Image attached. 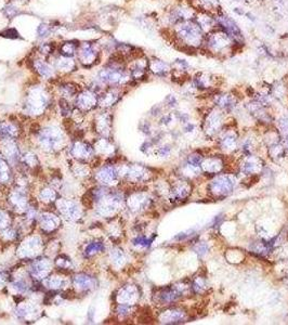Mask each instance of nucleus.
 Returning <instances> with one entry per match:
<instances>
[{"instance_id": "nucleus-16", "label": "nucleus", "mask_w": 288, "mask_h": 325, "mask_svg": "<svg viewBox=\"0 0 288 325\" xmlns=\"http://www.w3.org/2000/svg\"><path fill=\"white\" fill-rule=\"evenodd\" d=\"M53 66L56 72L69 74L73 73L77 68V62H76L75 58H68V56H63L59 54L53 59Z\"/></svg>"}, {"instance_id": "nucleus-4", "label": "nucleus", "mask_w": 288, "mask_h": 325, "mask_svg": "<svg viewBox=\"0 0 288 325\" xmlns=\"http://www.w3.org/2000/svg\"><path fill=\"white\" fill-rule=\"evenodd\" d=\"M50 100V94L42 87L35 86L25 97L24 110L29 115L39 116L49 107Z\"/></svg>"}, {"instance_id": "nucleus-17", "label": "nucleus", "mask_w": 288, "mask_h": 325, "mask_svg": "<svg viewBox=\"0 0 288 325\" xmlns=\"http://www.w3.org/2000/svg\"><path fill=\"white\" fill-rule=\"evenodd\" d=\"M149 72L159 77H164L171 73V66L162 59L152 58L149 60Z\"/></svg>"}, {"instance_id": "nucleus-45", "label": "nucleus", "mask_w": 288, "mask_h": 325, "mask_svg": "<svg viewBox=\"0 0 288 325\" xmlns=\"http://www.w3.org/2000/svg\"><path fill=\"white\" fill-rule=\"evenodd\" d=\"M21 1H27V0H21Z\"/></svg>"}, {"instance_id": "nucleus-29", "label": "nucleus", "mask_w": 288, "mask_h": 325, "mask_svg": "<svg viewBox=\"0 0 288 325\" xmlns=\"http://www.w3.org/2000/svg\"><path fill=\"white\" fill-rule=\"evenodd\" d=\"M59 91L61 93V98L64 99H70L76 98V95L79 93L78 87L72 84V82H64L59 86Z\"/></svg>"}, {"instance_id": "nucleus-3", "label": "nucleus", "mask_w": 288, "mask_h": 325, "mask_svg": "<svg viewBox=\"0 0 288 325\" xmlns=\"http://www.w3.org/2000/svg\"><path fill=\"white\" fill-rule=\"evenodd\" d=\"M236 44L225 30L216 27L205 37L203 49L216 56H228L234 52Z\"/></svg>"}, {"instance_id": "nucleus-5", "label": "nucleus", "mask_w": 288, "mask_h": 325, "mask_svg": "<svg viewBox=\"0 0 288 325\" xmlns=\"http://www.w3.org/2000/svg\"><path fill=\"white\" fill-rule=\"evenodd\" d=\"M217 27L225 30L226 33L232 38L236 46H243L245 43V37L243 35V31L241 30L240 26L238 25L231 16L226 14L225 12H218L215 15Z\"/></svg>"}, {"instance_id": "nucleus-25", "label": "nucleus", "mask_w": 288, "mask_h": 325, "mask_svg": "<svg viewBox=\"0 0 288 325\" xmlns=\"http://www.w3.org/2000/svg\"><path fill=\"white\" fill-rule=\"evenodd\" d=\"M2 142V153L3 155L7 157L9 161H15L20 156V152H18L17 145L14 143L13 139H3Z\"/></svg>"}, {"instance_id": "nucleus-42", "label": "nucleus", "mask_w": 288, "mask_h": 325, "mask_svg": "<svg viewBox=\"0 0 288 325\" xmlns=\"http://www.w3.org/2000/svg\"><path fill=\"white\" fill-rule=\"evenodd\" d=\"M111 258L113 260V263L115 265H118V266H120L121 264H123L124 260H125L124 254H123V252H121L120 250H114L111 253Z\"/></svg>"}, {"instance_id": "nucleus-18", "label": "nucleus", "mask_w": 288, "mask_h": 325, "mask_svg": "<svg viewBox=\"0 0 288 325\" xmlns=\"http://www.w3.org/2000/svg\"><path fill=\"white\" fill-rule=\"evenodd\" d=\"M70 153L77 159H88L91 158L94 154V148L85 142H75L72 146Z\"/></svg>"}, {"instance_id": "nucleus-14", "label": "nucleus", "mask_w": 288, "mask_h": 325, "mask_svg": "<svg viewBox=\"0 0 288 325\" xmlns=\"http://www.w3.org/2000/svg\"><path fill=\"white\" fill-rule=\"evenodd\" d=\"M194 20L206 35L217 27L215 14L209 13V12L197 11Z\"/></svg>"}, {"instance_id": "nucleus-30", "label": "nucleus", "mask_w": 288, "mask_h": 325, "mask_svg": "<svg viewBox=\"0 0 288 325\" xmlns=\"http://www.w3.org/2000/svg\"><path fill=\"white\" fill-rule=\"evenodd\" d=\"M17 314L23 319H35L36 316L38 315V309L35 307L34 305H29V304H25L23 306H20L17 308Z\"/></svg>"}, {"instance_id": "nucleus-20", "label": "nucleus", "mask_w": 288, "mask_h": 325, "mask_svg": "<svg viewBox=\"0 0 288 325\" xmlns=\"http://www.w3.org/2000/svg\"><path fill=\"white\" fill-rule=\"evenodd\" d=\"M39 224L43 231L52 232L60 226V218L52 213H43L39 218Z\"/></svg>"}, {"instance_id": "nucleus-8", "label": "nucleus", "mask_w": 288, "mask_h": 325, "mask_svg": "<svg viewBox=\"0 0 288 325\" xmlns=\"http://www.w3.org/2000/svg\"><path fill=\"white\" fill-rule=\"evenodd\" d=\"M75 104L77 110L82 113L90 112L95 106L99 105V95L90 89L79 91L75 98Z\"/></svg>"}, {"instance_id": "nucleus-34", "label": "nucleus", "mask_w": 288, "mask_h": 325, "mask_svg": "<svg viewBox=\"0 0 288 325\" xmlns=\"http://www.w3.org/2000/svg\"><path fill=\"white\" fill-rule=\"evenodd\" d=\"M216 103L221 108H225V110H231L234 106L233 98L230 94H218L216 99Z\"/></svg>"}, {"instance_id": "nucleus-1", "label": "nucleus", "mask_w": 288, "mask_h": 325, "mask_svg": "<svg viewBox=\"0 0 288 325\" xmlns=\"http://www.w3.org/2000/svg\"><path fill=\"white\" fill-rule=\"evenodd\" d=\"M172 38L175 42L184 50L203 49L205 37L202 28L198 26L195 20L181 21L171 27Z\"/></svg>"}, {"instance_id": "nucleus-11", "label": "nucleus", "mask_w": 288, "mask_h": 325, "mask_svg": "<svg viewBox=\"0 0 288 325\" xmlns=\"http://www.w3.org/2000/svg\"><path fill=\"white\" fill-rule=\"evenodd\" d=\"M51 268H52V265H51L49 259H36L30 266V276L36 280H44L47 277H49L51 273Z\"/></svg>"}, {"instance_id": "nucleus-26", "label": "nucleus", "mask_w": 288, "mask_h": 325, "mask_svg": "<svg viewBox=\"0 0 288 325\" xmlns=\"http://www.w3.org/2000/svg\"><path fill=\"white\" fill-rule=\"evenodd\" d=\"M77 50L78 43L73 40L64 41L57 47V52H59V54L63 56H68V58H75L76 54H77Z\"/></svg>"}, {"instance_id": "nucleus-19", "label": "nucleus", "mask_w": 288, "mask_h": 325, "mask_svg": "<svg viewBox=\"0 0 288 325\" xmlns=\"http://www.w3.org/2000/svg\"><path fill=\"white\" fill-rule=\"evenodd\" d=\"M112 117L108 113H101L95 117V129L102 137H108L111 132Z\"/></svg>"}, {"instance_id": "nucleus-35", "label": "nucleus", "mask_w": 288, "mask_h": 325, "mask_svg": "<svg viewBox=\"0 0 288 325\" xmlns=\"http://www.w3.org/2000/svg\"><path fill=\"white\" fill-rule=\"evenodd\" d=\"M103 250H104L103 243H101V242H92V243H90L85 248V256L87 257L94 256V255H97L98 253L102 252Z\"/></svg>"}, {"instance_id": "nucleus-38", "label": "nucleus", "mask_w": 288, "mask_h": 325, "mask_svg": "<svg viewBox=\"0 0 288 325\" xmlns=\"http://www.w3.org/2000/svg\"><path fill=\"white\" fill-rule=\"evenodd\" d=\"M59 107H60V111H61V114L63 116H70L73 114L74 110H73V106L72 104L69 103L68 100L67 99H64V98H61L60 101H59Z\"/></svg>"}, {"instance_id": "nucleus-39", "label": "nucleus", "mask_w": 288, "mask_h": 325, "mask_svg": "<svg viewBox=\"0 0 288 325\" xmlns=\"http://www.w3.org/2000/svg\"><path fill=\"white\" fill-rule=\"evenodd\" d=\"M55 265L57 268H61V269H65L68 270L70 268H73V263L67 256H64V255H61L56 258L55 260Z\"/></svg>"}, {"instance_id": "nucleus-27", "label": "nucleus", "mask_w": 288, "mask_h": 325, "mask_svg": "<svg viewBox=\"0 0 288 325\" xmlns=\"http://www.w3.org/2000/svg\"><path fill=\"white\" fill-rule=\"evenodd\" d=\"M215 80H216V78L211 74L200 73L195 76V78L193 79V82L197 88L207 89L214 85Z\"/></svg>"}, {"instance_id": "nucleus-7", "label": "nucleus", "mask_w": 288, "mask_h": 325, "mask_svg": "<svg viewBox=\"0 0 288 325\" xmlns=\"http://www.w3.org/2000/svg\"><path fill=\"white\" fill-rule=\"evenodd\" d=\"M38 141H39L41 149L50 152L55 151L62 146L63 135L57 127L49 126L40 130Z\"/></svg>"}, {"instance_id": "nucleus-36", "label": "nucleus", "mask_w": 288, "mask_h": 325, "mask_svg": "<svg viewBox=\"0 0 288 325\" xmlns=\"http://www.w3.org/2000/svg\"><path fill=\"white\" fill-rule=\"evenodd\" d=\"M53 33V26L49 23H41L37 28V36L40 39H46Z\"/></svg>"}, {"instance_id": "nucleus-32", "label": "nucleus", "mask_w": 288, "mask_h": 325, "mask_svg": "<svg viewBox=\"0 0 288 325\" xmlns=\"http://www.w3.org/2000/svg\"><path fill=\"white\" fill-rule=\"evenodd\" d=\"M11 180V170L8 162L3 157H0V182L8 183Z\"/></svg>"}, {"instance_id": "nucleus-9", "label": "nucleus", "mask_w": 288, "mask_h": 325, "mask_svg": "<svg viewBox=\"0 0 288 325\" xmlns=\"http://www.w3.org/2000/svg\"><path fill=\"white\" fill-rule=\"evenodd\" d=\"M31 64H33L34 71L37 73L38 76H40L43 79H52L55 77V68L53 64H51L50 62L46 60V58H36L31 61Z\"/></svg>"}, {"instance_id": "nucleus-6", "label": "nucleus", "mask_w": 288, "mask_h": 325, "mask_svg": "<svg viewBox=\"0 0 288 325\" xmlns=\"http://www.w3.org/2000/svg\"><path fill=\"white\" fill-rule=\"evenodd\" d=\"M101 44L94 41H82L78 43L77 61L84 67H92L100 59Z\"/></svg>"}, {"instance_id": "nucleus-2", "label": "nucleus", "mask_w": 288, "mask_h": 325, "mask_svg": "<svg viewBox=\"0 0 288 325\" xmlns=\"http://www.w3.org/2000/svg\"><path fill=\"white\" fill-rule=\"evenodd\" d=\"M102 67L97 74V79L104 87H120L131 79L129 71L124 65V58L118 53Z\"/></svg>"}, {"instance_id": "nucleus-43", "label": "nucleus", "mask_w": 288, "mask_h": 325, "mask_svg": "<svg viewBox=\"0 0 288 325\" xmlns=\"http://www.w3.org/2000/svg\"><path fill=\"white\" fill-rule=\"evenodd\" d=\"M10 225V218L7 213H4L3 210L0 209V230L8 228Z\"/></svg>"}, {"instance_id": "nucleus-40", "label": "nucleus", "mask_w": 288, "mask_h": 325, "mask_svg": "<svg viewBox=\"0 0 288 325\" xmlns=\"http://www.w3.org/2000/svg\"><path fill=\"white\" fill-rule=\"evenodd\" d=\"M3 13L4 15L9 17V18H13L15 17L17 14H20V9H18L15 4L13 3H9L5 5L3 8Z\"/></svg>"}, {"instance_id": "nucleus-28", "label": "nucleus", "mask_w": 288, "mask_h": 325, "mask_svg": "<svg viewBox=\"0 0 288 325\" xmlns=\"http://www.w3.org/2000/svg\"><path fill=\"white\" fill-rule=\"evenodd\" d=\"M17 127L16 125L10 122L0 123V137L2 139H14L17 137Z\"/></svg>"}, {"instance_id": "nucleus-33", "label": "nucleus", "mask_w": 288, "mask_h": 325, "mask_svg": "<svg viewBox=\"0 0 288 325\" xmlns=\"http://www.w3.org/2000/svg\"><path fill=\"white\" fill-rule=\"evenodd\" d=\"M56 47L53 42H41L38 47V54L42 58H49L55 52Z\"/></svg>"}, {"instance_id": "nucleus-13", "label": "nucleus", "mask_w": 288, "mask_h": 325, "mask_svg": "<svg viewBox=\"0 0 288 325\" xmlns=\"http://www.w3.org/2000/svg\"><path fill=\"white\" fill-rule=\"evenodd\" d=\"M120 98L121 93L119 87H108V89L99 95V106L103 108L112 107L117 103Z\"/></svg>"}, {"instance_id": "nucleus-41", "label": "nucleus", "mask_w": 288, "mask_h": 325, "mask_svg": "<svg viewBox=\"0 0 288 325\" xmlns=\"http://www.w3.org/2000/svg\"><path fill=\"white\" fill-rule=\"evenodd\" d=\"M22 159H23V163L30 168H34L37 166L38 164H39L38 163V159H37L36 155L33 154V153H26V154L22 157Z\"/></svg>"}, {"instance_id": "nucleus-44", "label": "nucleus", "mask_w": 288, "mask_h": 325, "mask_svg": "<svg viewBox=\"0 0 288 325\" xmlns=\"http://www.w3.org/2000/svg\"><path fill=\"white\" fill-rule=\"evenodd\" d=\"M166 101H167V103L170 105V106H175L177 105V100L176 98L174 97V95H169V97L166 99Z\"/></svg>"}, {"instance_id": "nucleus-37", "label": "nucleus", "mask_w": 288, "mask_h": 325, "mask_svg": "<svg viewBox=\"0 0 288 325\" xmlns=\"http://www.w3.org/2000/svg\"><path fill=\"white\" fill-rule=\"evenodd\" d=\"M39 199L44 202V203H52V202H56V193L55 191L50 189V188H46L40 191L39 193Z\"/></svg>"}, {"instance_id": "nucleus-15", "label": "nucleus", "mask_w": 288, "mask_h": 325, "mask_svg": "<svg viewBox=\"0 0 288 325\" xmlns=\"http://www.w3.org/2000/svg\"><path fill=\"white\" fill-rule=\"evenodd\" d=\"M188 2L196 11L209 12V13H213L215 15L221 11L219 0H188Z\"/></svg>"}, {"instance_id": "nucleus-23", "label": "nucleus", "mask_w": 288, "mask_h": 325, "mask_svg": "<svg viewBox=\"0 0 288 325\" xmlns=\"http://www.w3.org/2000/svg\"><path fill=\"white\" fill-rule=\"evenodd\" d=\"M73 283L75 288L79 291H89L94 288L95 280L85 273H79L73 279Z\"/></svg>"}, {"instance_id": "nucleus-22", "label": "nucleus", "mask_w": 288, "mask_h": 325, "mask_svg": "<svg viewBox=\"0 0 288 325\" xmlns=\"http://www.w3.org/2000/svg\"><path fill=\"white\" fill-rule=\"evenodd\" d=\"M10 201L12 203V205H13L18 212H24V213L27 212V209L29 207L27 203V196L23 190H15L10 196Z\"/></svg>"}, {"instance_id": "nucleus-21", "label": "nucleus", "mask_w": 288, "mask_h": 325, "mask_svg": "<svg viewBox=\"0 0 288 325\" xmlns=\"http://www.w3.org/2000/svg\"><path fill=\"white\" fill-rule=\"evenodd\" d=\"M117 171L112 166L102 167L97 174V179L104 186H112L117 181Z\"/></svg>"}, {"instance_id": "nucleus-12", "label": "nucleus", "mask_w": 288, "mask_h": 325, "mask_svg": "<svg viewBox=\"0 0 288 325\" xmlns=\"http://www.w3.org/2000/svg\"><path fill=\"white\" fill-rule=\"evenodd\" d=\"M42 250V242L39 238L33 237L29 238L20 247V254L22 257L25 258H33L36 257L37 255H39L40 251Z\"/></svg>"}, {"instance_id": "nucleus-24", "label": "nucleus", "mask_w": 288, "mask_h": 325, "mask_svg": "<svg viewBox=\"0 0 288 325\" xmlns=\"http://www.w3.org/2000/svg\"><path fill=\"white\" fill-rule=\"evenodd\" d=\"M138 297V292L133 288V286H125V288L121 289L117 295L118 302L120 305H131L134 301H136Z\"/></svg>"}, {"instance_id": "nucleus-10", "label": "nucleus", "mask_w": 288, "mask_h": 325, "mask_svg": "<svg viewBox=\"0 0 288 325\" xmlns=\"http://www.w3.org/2000/svg\"><path fill=\"white\" fill-rule=\"evenodd\" d=\"M59 212L69 220H77L81 217V210L77 204L69 200H56Z\"/></svg>"}, {"instance_id": "nucleus-31", "label": "nucleus", "mask_w": 288, "mask_h": 325, "mask_svg": "<svg viewBox=\"0 0 288 325\" xmlns=\"http://www.w3.org/2000/svg\"><path fill=\"white\" fill-rule=\"evenodd\" d=\"M44 284L51 290H60L65 285V280L59 276H49L44 279Z\"/></svg>"}]
</instances>
